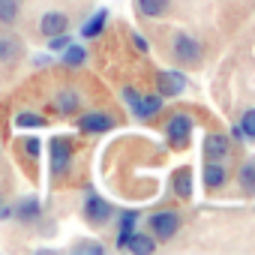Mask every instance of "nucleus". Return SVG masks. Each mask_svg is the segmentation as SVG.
<instances>
[{
    "label": "nucleus",
    "mask_w": 255,
    "mask_h": 255,
    "mask_svg": "<svg viewBox=\"0 0 255 255\" xmlns=\"http://www.w3.org/2000/svg\"><path fill=\"white\" fill-rule=\"evenodd\" d=\"M135 222H138V216H135V213H123V222H120V231H132V228H135Z\"/></svg>",
    "instance_id": "nucleus-26"
},
{
    "label": "nucleus",
    "mask_w": 255,
    "mask_h": 255,
    "mask_svg": "<svg viewBox=\"0 0 255 255\" xmlns=\"http://www.w3.org/2000/svg\"><path fill=\"white\" fill-rule=\"evenodd\" d=\"M66 45H69V36H66V33H57V36H51V42H48L51 51H63Z\"/></svg>",
    "instance_id": "nucleus-24"
},
{
    "label": "nucleus",
    "mask_w": 255,
    "mask_h": 255,
    "mask_svg": "<svg viewBox=\"0 0 255 255\" xmlns=\"http://www.w3.org/2000/svg\"><path fill=\"white\" fill-rule=\"evenodd\" d=\"M21 147H24V153H27V156H39V138H24V141H21Z\"/></svg>",
    "instance_id": "nucleus-25"
},
{
    "label": "nucleus",
    "mask_w": 255,
    "mask_h": 255,
    "mask_svg": "<svg viewBox=\"0 0 255 255\" xmlns=\"http://www.w3.org/2000/svg\"><path fill=\"white\" fill-rule=\"evenodd\" d=\"M153 240L150 237H144V234H129L126 237V246L123 249H132V252H153Z\"/></svg>",
    "instance_id": "nucleus-11"
},
{
    "label": "nucleus",
    "mask_w": 255,
    "mask_h": 255,
    "mask_svg": "<svg viewBox=\"0 0 255 255\" xmlns=\"http://www.w3.org/2000/svg\"><path fill=\"white\" fill-rule=\"evenodd\" d=\"M150 228H153V234H156L159 240H168V237L177 234V228H180V216H177L174 210H159V213L150 216Z\"/></svg>",
    "instance_id": "nucleus-2"
},
{
    "label": "nucleus",
    "mask_w": 255,
    "mask_h": 255,
    "mask_svg": "<svg viewBox=\"0 0 255 255\" xmlns=\"http://www.w3.org/2000/svg\"><path fill=\"white\" fill-rule=\"evenodd\" d=\"M168 9V0H138V12L147 18H156Z\"/></svg>",
    "instance_id": "nucleus-10"
},
{
    "label": "nucleus",
    "mask_w": 255,
    "mask_h": 255,
    "mask_svg": "<svg viewBox=\"0 0 255 255\" xmlns=\"http://www.w3.org/2000/svg\"><path fill=\"white\" fill-rule=\"evenodd\" d=\"M84 216H87L90 222H96V225H99V222H105V219L111 216V204H108V201H102L99 195H90V198H87V204H84Z\"/></svg>",
    "instance_id": "nucleus-8"
},
{
    "label": "nucleus",
    "mask_w": 255,
    "mask_h": 255,
    "mask_svg": "<svg viewBox=\"0 0 255 255\" xmlns=\"http://www.w3.org/2000/svg\"><path fill=\"white\" fill-rule=\"evenodd\" d=\"M123 96H126V102H129V108L135 111V117H141V120L159 114V108H162V96H138L135 90H126Z\"/></svg>",
    "instance_id": "nucleus-1"
},
{
    "label": "nucleus",
    "mask_w": 255,
    "mask_h": 255,
    "mask_svg": "<svg viewBox=\"0 0 255 255\" xmlns=\"http://www.w3.org/2000/svg\"><path fill=\"white\" fill-rule=\"evenodd\" d=\"M207 153H210V156H225V153H228L225 135H210V138H207Z\"/></svg>",
    "instance_id": "nucleus-17"
},
{
    "label": "nucleus",
    "mask_w": 255,
    "mask_h": 255,
    "mask_svg": "<svg viewBox=\"0 0 255 255\" xmlns=\"http://www.w3.org/2000/svg\"><path fill=\"white\" fill-rule=\"evenodd\" d=\"M174 57L180 63H195V60H201V45L192 36L180 33V36H174Z\"/></svg>",
    "instance_id": "nucleus-4"
},
{
    "label": "nucleus",
    "mask_w": 255,
    "mask_h": 255,
    "mask_svg": "<svg viewBox=\"0 0 255 255\" xmlns=\"http://www.w3.org/2000/svg\"><path fill=\"white\" fill-rule=\"evenodd\" d=\"M174 189H177V195L189 198V195H192V171H177V177H174Z\"/></svg>",
    "instance_id": "nucleus-15"
},
{
    "label": "nucleus",
    "mask_w": 255,
    "mask_h": 255,
    "mask_svg": "<svg viewBox=\"0 0 255 255\" xmlns=\"http://www.w3.org/2000/svg\"><path fill=\"white\" fill-rule=\"evenodd\" d=\"M78 108V93L75 90H63L60 96H57V111L60 114H72Z\"/></svg>",
    "instance_id": "nucleus-14"
},
{
    "label": "nucleus",
    "mask_w": 255,
    "mask_h": 255,
    "mask_svg": "<svg viewBox=\"0 0 255 255\" xmlns=\"http://www.w3.org/2000/svg\"><path fill=\"white\" fill-rule=\"evenodd\" d=\"M78 126H81V132H108L114 126V120L108 114H84L78 120Z\"/></svg>",
    "instance_id": "nucleus-9"
},
{
    "label": "nucleus",
    "mask_w": 255,
    "mask_h": 255,
    "mask_svg": "<svg viewBox=\"0 0 255 255\" xmlns=\"http://www.w3.org/2000/svg\"><path fill=\"white\" fill-rule=\"evenodd\" d=\"M18 6H21V0H0V21L12 24L18 18Z\"/></svg>",
    "instance_id": "nucleus-13"
},
{
    "label": "nucleus",
    "mask_w": 255,
    "mask_h": 255,
    "mask_svg": "<svg viewBox=\"0 0 255 255\" xmlns=\"http://www.w3.org/2000/svg\"><path fill=\"white\" fill-rule=\"evenodd\" d=\"M204 183L213 189V186H222L225 183V168L219 165V162H210L207 168H204Z\"/></svg>",
    "instance_id": "nucleus-12"
},
{
    "label": "nucleus",
    "mask_w": 255,
    "mask_h": 255,
    "mask_svg": "<svg viewBox=\"0 0 255 255\" xmlns=\"http://www.w3.org/2000/svg\"><path fill=\"white\" fill-rule=\"evenodd\" d=\"M105 18H108V12H105V9H99V12H96V15H93L90 21H87V27L81 30V36H87V39H90V36H96V33L102 30V24H105Z\"/></svg>",
    "instance_id": "nucleus-16"
},
{
    "label": "nucleus",
    "mask_w": 255,
    "mask_h": 255,
    "mask_svg": "<svg viewBox=\"0 0 255 255\" xmlns=\"http://www.w3.org/2000/svg\"><path fill=\"white\" fill-rule=\"evenodd\" d=\"M189 129H192V120H189L186 114H174V117L168 120V126H165V135H168V141H171L174 147H183L186 138H189Z\"/></svg>",
    "instance_id": "nucleus-3"
},
{
    "label": "nucleus",
    "mask_w": 255,
    "mask_h": 255,
    "mask_svg": "<svg viewBox=\"0 0 255 255\" xmlns=\"http://www.w3.org/2000/svg\"><path fill=\"white\" fill-rule=\"evenodd\" d=\"M69 162H72V150H69V144L66 141H51V168H54V174H66L69 171Z\"/></svg>",
    "instance_id": "nucleus-5"
},
{
    "label": "nucleus",
    "mask_w": 255,
    "mask_h": 255,
    "mask_svg": "<svg viewBox=\"0 0 255 255\" xmlns=\"http://www.w3.org/2000/svg\"><path fill=\"white\" fill-rule=\"evenodd\" d=\"M18 216H21V219H36V216H39V201H36V198H27V201H21V207H18Z\"/></svg>",
    "instance_id": "nucleus-20"
},
{
    "label": "nucleus",
    "mask_w": 255,
    "mask_h": 255,
    "mask_svg": "<svg viewBox=\"0 0 255 255\" xmlns=\"http://www.w3.org/2000/svg\"><path fill=\"white\" fill-rule=\"evenodd\" d=\"M183 87H186V78L177 69H165L159 75V96H177Z\"/></svg>",
    "instance_id": "nucleus-6"
},
{
    "label": "nucleus",
    "mask_w": 255,
    "mask_h": 255,
    "mask_svg": "<svg viewBox=\"0 0 255 255\" xmlns=\"http://www.w3.org/2000/svg\"><path fill=\"white\" fill-rule=\"evenodd\" d=\"M132 42H135V48H138V51H144V54H147V39H141V36L135 33V36H132Z\"/></svg>",
    "instance_id": "nucleus-27"
},
{
    "label": "nucleus",
    "mask_w": 255,
    "mask_h": 255,
    "mask_svg": "<svg viewBox=\"0 0 255 255\" xmlns=\"http://www.w3.org/2000/svg\"><path fill=\"white\" fill-rule=\"evenodd\" d=\"M63 51H66V57H63V60H66L69 66H78V63H84V48H78V45H66Z\"/></svg>",
    "instance_id": "nucleus-21"
},
{
    "label": "nucleus",
    "mask_w": 255,
    "mask_h": 255,
    "mask_svg": "<svg viewBox=\"0 0 255 255\" xmlns=\"http://www.w3.org/2000/svg\"><path fill=\"white\" fill-rule=\"evenodd\" d=\"M240 129H243V135L255 138V108H249V111L243 114V120H240Z\"/></svg>",
    "instance_id": "nucleus-22"
},
{
    "label": "nucleus",
    "mask_w": 255,
    "mask_h": 255,
    "mask_svg": "<svg viewBox=\"0 0 255 255\" xmlns=\"http://www.w3.org/2000/svg\"><path fill=\"white\" fill-rule=\"evenodd\" d=\"M240 183H243L246 192H255V162H249V165L240 168Z\"/></svg>",
    "instance_id": "nucleus-19"
},
{
    "label": "nucleus",
    "mask_w": 255,
    "mask_h": 255,
    "mask_svg": "<svg viewBox=\"0 0 255 255\" xmlns=\"http://www.w3.org/2000/svg\"><path fill=\"white\" fill-rule=\"evenodd\" d=\"M18 57V42L12 39H0V63H9Z\"/></svg>",
    "instance_id": "nucleus-18"
},
{
    "label": "nucleus",
    "mask_w": 255,
    "mask_h": 255,
    "mask_svg": "<svg viewBox=\"0 0 255 255\" xmlns=\"http://www.w3.org/2000/svg\"><path fill=\"white\" fill-rule=\"evenodd\" d=\"M45 120L39 117V114H18V120H15V126H42Z\"/></svg>",
    "instance_id": "nucleus-23"
},
{
    "label": "nucleus",
    "mask_w": 255,
    "mask_h": 255,
    "mask_svg": "<svg viewBox=\"0 0 255 255\" xmlns=\"http://www.w3.org/2000/svg\"><path fill=\"white\" fill-rule=\"evenodd\" d=\"M66 27H69V18L63 15V12H45L42 15V24H39V30L51 39V36H57V33H66Z\"/></svg>",
    "instance_id": "nucleus-7"
}]
</instances>
